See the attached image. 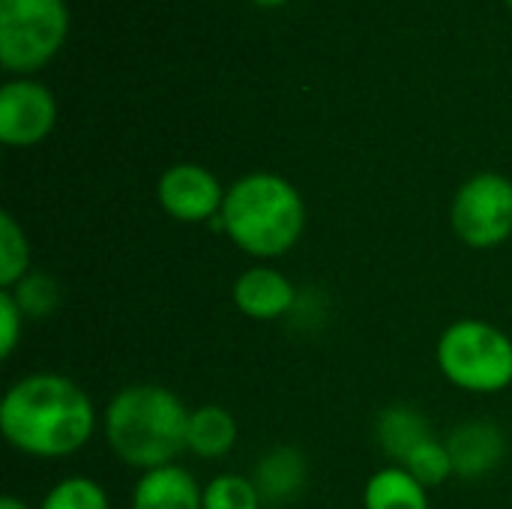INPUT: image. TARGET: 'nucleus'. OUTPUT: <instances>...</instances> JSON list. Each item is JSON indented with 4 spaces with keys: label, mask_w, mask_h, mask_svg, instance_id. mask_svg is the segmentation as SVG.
I'll return each instance as SVG.
<instances>
[{
    "label": "nucleus",
    "mask_w": 512,
    "mask_h": 509,
    "mask_svg": "<svg viewBox=\"0 0 512 509\" xmlns=\"http://www.w3.org/2000/svg\"><path fill=\"white\" fill-rule=\"evenodd\" d=\"M402 468L420 483V486H426V489H435V486H441L450 474H456L453 471V459H450V450H447V444H441V441H426V444H420L405 462H402Z\"/></svg>",
    "instance_id": "nucleus-17"
},
{
    "label": "nucleus",
    "mask_w": 512,
    "mask_h": 509,
    "mask_svg": "<svg viewBox=\"0 0 512 509\" xmlns=\"http://www.w3.org/2000/svg\"><path fill=\"white\" fill-rule=\"evenodd\" d=\"M12 297L24 318H48L60 303V291H57L54 279H48V276H24L15 285Z\"/></svg>",
    "instance_id": "nucleus-20"
},
{
    "label": "nucleus",
    "mask_w": 512,
    "mask_h": 509,
    "mask_svg": "<svg viewBox=\"0 0 512 509\" xmlns=\"http://www.w3.org/2000/svg\"><path fill=\"white\" fill-rule=\"evenodd\" d=\"M93 405L87 393L63 375H30L18 381L0 405L6 441L39 459H60L93 435Z\"/></svg>",
    "instance_id": "nucleus-1"
},
{
    "label": "nucleus",
    "mask_w": 512,
    "mask_h": 509,
    "mask_svg": "<svg viewBox=\"0 0 512 509\" xmlns=\"http://www.w3.org/2000/svg\"><path fill=\"white\" fill-rule=\"evenodd\" d=\"M0 509H27V504H21L18 498H3V501H0Z\"/></svg>",
    "instance_id": "nucleus-22"
},
{
    "label": "nucleus",
    "mask_w": 512,
    "mask_h": 509,
    "mask_svg": "<svg viewBox=\"0 0 512 509\" xmlns=\"http://www.w3.org/2000/svg\"><path fill=\"white\" fill-rule=\"evenodd\" d=\"M24 315L12 297V291H0V357H9L18 345Z\"/></svg>",
    "instance_id": "nucleus-21"
},
{
    "label": "nucleus",
    "mask_w": 512,
    "mask_h": 509,
    "mask_svg": "<svg viewBox=\"0 0 512 509\" xmlns=\"http://www.w3.org/2000/svg\"><path fill=\"white\" fill-rule=\"evenodd\" d=\"M237 441V423L234 417L219 405H204L189 414V432H186V450H192L201 459H219L225 456Z\"/></svg>",
    "instance_id": "nucleus-13"
},
{
    "label": "nucleus",
    "mask_w": 512,
    "mask_h": 509,
    "mask_svg": "<svg viewBox=\"0 0 512 509\" xmlns=\"http://www.w3.org/2000/svg\"><path fill=\"white\" fill-rule=\"evenodd\" d=\"M252 483L261 501H270V504L291 501L306 483V459L294 447H279L258 462Z\"/></svg>",
    "instance_id": "nucleus-12"
},
{
    "label": "nucleus",
    "mask_w": 512,
    "mask_h": 509,
    "mask_svg": "<svg viewBox=\"0 0 512 509\" xmlns=\"http://www.w3.org/2000/svg\"><path fill=\"white\" fill-rule=\"evenodd\" d=\"M453 228L474 249H495L512 234V180L486 171L471 177L453 201Z\"/></svg>",
    "instance_id": "nucleus-6"
},
{
    "label": "nucleus",
    "mask_w": 512,
    "mask_h": 509,
    "mask_svg": "<svg viewBox=\"0 0 512 509\" xmlns=\"http://www.w3.org/2000/svg\"><path fill=\"white\" fill-rule=\"evenodd\" d=\"M42 509H108V498L99 483L87 477H69L45 495Z\"/></svg>",
    "instance_id": "nucleus-19"
},
{
    "label": "nucleus",
    "mask_w": 512,
    "mask_h": 509,
    "mask_svg": "<svg viewBox=\"0 0 512 509\" xmlns=\"http://www.w3.org/2000/svg\"><path fill=\"white\" fill-rule=\"evenodd\" d=\"M378 441L393 459L405 462L420 444L432 441V429L423 414H417L414 408L396 405L378 417Z\"/></svg>",
    "instance_id": "nucleus-14"
},
{
    "label": "nucleus",
    "mask_w": 512,
    "mask_h": 509,
    "mask_svg": "<svg viewBox=\"0 0 512 509\" xmlns=\"http://www.w3.org/2000/svg\"><path fill=\"white\" fill-rule=\"evenodd\" d=\"M366 509H429L426 486H420L405 468H384L366 483Z\"/></svg>",
    "instance_id": "nucleus-15"
},
{
    "label": "nucleus",
    "mask_w": 512,
    "mask_h": 509,
    "mask_svg": "<svg viewBox=\"0 0 512 509\" xmlns=\"http://www.w3.org/2000/svg\"><path fill=\"white\" fill-rule=\"evenodd\" d=\"M156 195H159L162 210L180 222L213 219L216 213H222V204H225V192L219 180L207 168L189 165V162L168 168L159 177Z\"/></svg>",
    "instance_id": "nucleus-8"
},
{
    "label": "nucleus",
    "mask_w": 512,
    "mask_h": 509,
    "mask_svg": "<svg viewBox=\"0 0 512 509\" xmlns=\"http://www.w3.org/2000/svg\"><path fill=\"white\" fill-rule=\"evenodd\" d=\"M30 246L24 231L9 213H0V285L9 291L27 276Z\"/></svg>",
    "instance_id": "nucleus-16"
},
{
    "label": "nucleus",
    "mask_w": 512,
    "mask_h": 509,
    "mask_svg": "<svg viewBox=\"0 0 512 509\" xmlns=\"http://www.w3.org/2000/svg\"><path fill=\"white\" fill-rule=\"evenodd\" d=\"M252 3H258V6H282L288 0H252Z\"/></svg>",
    "instance_id": "nucleus-23"
},
{
    "label": "nucleus",
    "mask_w": 512,
    "mask_h": 509,
    "mask_svg": "<svg viewBox=\"0 0 512 509\" xmlns=\"http://www.w3.org/2000/svg\"><path fill=\"white\" fill-rule=\"evenodd\" d=\"M234 303L255 321H276L294 306V285L273 267H252L234 282Z\"/></svg>",
    "instance_id": "nucleus-10"
},
{
    "label": "nucleus",
    "mask_w": 512,
    "mask_h": 509,
    "mask_svg": "<svg viewBox=\"0 0 512 509\" xmlns=\"http://www.w3.org/2000/svg\"><path fill=\"white\" fill-rule=\"evenodd\" d=\"M444 444L450 450L453 471L459 477H483V474H489L492 468L501 465L504 450H507L504 432L489 420H474V423L459 426Z\"/></svg>",
    "instance_id": "nucleus-9"
},
{
    "label": "nucleus",
    "mask_w": 512,
    "mask_h": 509,
    "mask_svg": "<svg viewBox=\"0 0 512 509\" xmlns=\"http://www.w3.org/2000/svg\"><path fill=\"white\" fill-rule=\"evenodd\" d=\"M222 228L228 237L255 258L285 255L306 228V204L300 192L279 174H246L222 204Z\"/></svg>",
    "instance_id": "nucleus-3"
},
{
    "label": "nucleus",
    "mask_w": 512,
    "mask_h": 509,
    "mask_svg": "<svg viewBox=\"0 0 512 509\" xmlns=\"http://www.w3.org/2000/svg\"><path fill=\"white\" fill-rule=\"evenodd\" d=\"M57 120V102L39 81H9L0 90V141L9 147L39 144Z\"/></svg>",
    "instance_id": "nucleus-7"
},
{
    "label": "nucleus",
    "mask_w": 512,
    "mask_h": 509,
    "mask_svg": "<svg viewBox=\"0 0 512 509\" xmlns=\"http://www.w3.org/2000/svg\"><path fill=\"white\" fill-rule=\"evenodd\" d=\"M132 509H204V492L186 468L162 465L144 471L132 495Z\"/></svg>",
    "instance_id": "nucleus-11"
},
{
    "label": "nucleus",
    "mask_w": 512,
    "mask_h": 509,
    "mask_svg": "<svg viewBox=\"0 0 512 509\" xmlns=\"http://www.w3.org/2000/svg\"><path fill=\"white\" fill-rule=\"evenodd\" d=\"M69 33L66 0H0V63L9 72L42 69Z\"/></svg>",
    "instance_id": "nucleus-5"
},
{
    "label": "nucleus",
    "mask_w": 512,
    "mask_h": 509,
    "mask_svg": "<svg viewBox=\"0 0 512 509\" xmlns=\"http://www.w3.org/2000/svg\"><path fill=\"white\" fill-rule=\"evenodd\" d=\"M438 366L468 393H501L512 384V342L492 324L456 321L438 342Z\"/></svg>",
    "instance_id": "nucleus-4"
},
{
    "label": "nucleus",
    "mask_w": 512,
    "mask_h": 509,
    "mask_svg": "<svg viewBox=\"0 0 512 509\" xmlns=\"http://www.w3.org/2000/svg\"><path fill=\"white\" fill-rule=\"evenodd\" d=\"M507 6H510V9H512V0H507Z\"/></svg>",
    "instance_id": "nucleus-24"
},
{
    "label": "nucleus",
    "mask_w": 512,
    "mask_h": 509,
    "mask_svg": "<svg viewBox=\"0 0 512 509\" xmlns=\"http://www.w3.org/2000/svg\"><path fill=\"white\" fill-rule=\"evenodd\" d=\"M189 411L165 387L132 384L105 411V435L120 462L153 471L186 450Z\"/></svg>",
    "instance_id": "nucleus-2"
},
{
    "label": "nucleus",
    "mask_w": 512,
    "mask_h": 509,
    "mask_svg": "<svg viewBox=\"0 0 512 509\" xmlns=\"http://www.w3.org/2000/svg\"><path fill=\"white\" fill-rule=\"evenodd\" d=\"M204 509H261V495L252 480L222 474L204 489Z\"/></svg>",
    "instance_id": "nucleus-18"
}]
</instances>
